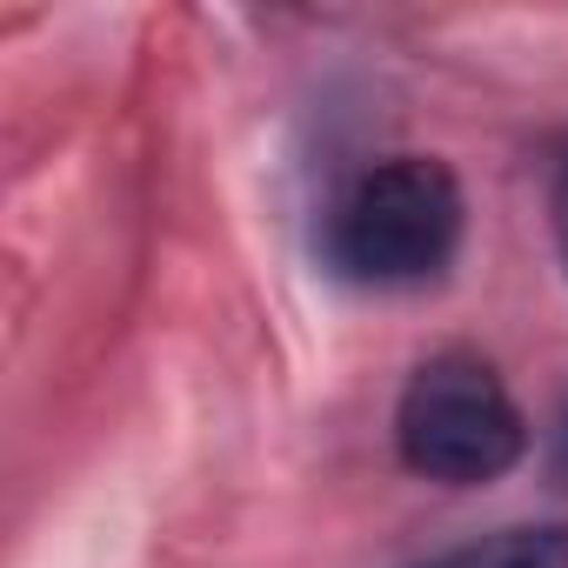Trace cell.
I'll use <instances>...</instances> for the list:
<instances>
[{
	"label": "cell",
	"mask_w": 568,
	"mask_h": 568,
	"mask_svg": "<svg viewBox=\"0 0 568 568\" xmlns=\"http://www.w3.org/2000/svg\"><path fill=\"white\" fill-rule=\"evenodd\" d=\"M462 221L468 207L455 174L428 154H402L342 187V201L328 207L322 254L355 288H428L462 247Z\"/></svg>",
	"instance_id": "cell-1"
},
{
	"label": "cell",
	"mask_w": 568,
	"mask_h": 568,
	"mask_svg": "<svg viewBox=\"0 0 568 568\" xmlns=\"http://www.w3.org/2000/svg\"><path fill=\"white\" fill-rule=\"evenodd\" d=\"M395 448L422 481L481 488L508 475L528 448V422L481 355H435L408 375L395 408Z\"/></svg>",
	"instance_id": "cell-2"
},
{
	"label": "cell",
	"mask_w": 568,
	"mask_h": 568,
	"mask_svg": "<svg viewBox=\"0 0 568 568\" xmlns=\"http://www.w3.org/2000/svg\"><path fill=\"white\" fill-rule=\"evenodd\" d=\"M415 568H568V521H541V528H495L481 541L442 548Z\"/></svg>",
	"instance_id": "cell-3"
},
{
	"label": "cell",
	"mask_w": 568,
	"mask_h": 568,
	"mask_svg": "<svg viewBox=\"0 0 568 568\" xmlns=\"http://www.w3.org/2000/svg\"><path fill=\"white\" fill-rule=\"evenodd\" d=\"M548 214H555V241H561V261H568V161H561V174H555V201H548Z\"/></svg>",
	"instance_id": "cell-4"
},
{
	"label": "cell",
	"mask_w": 568,
	"mask_h": 568,
	"mask_svg": "<svg viewBox=\"0 0 568 568\" xmlns=\"http://www.w3.org/2000/svg\"><path fill=\"white\" fill-rule=\"evenodd\" d=\"M548 475H555V481H568V408H561V422H555V448H548Z\"/></svg>",
	"instance_id": "cell-5"
}]
</instances>
